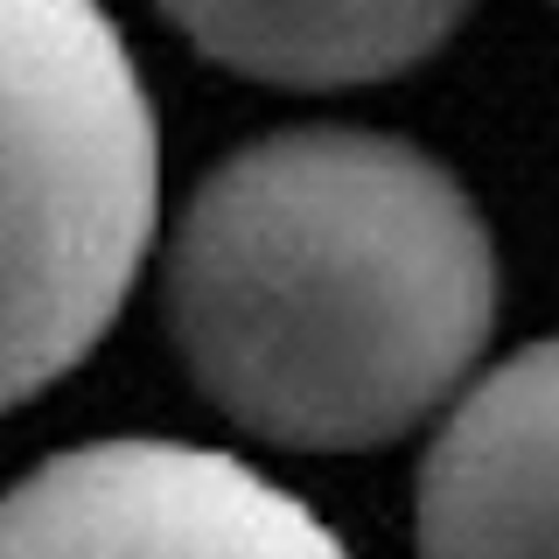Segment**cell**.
<instances>
[{"label":"cell","instance_id":"obj_1","mask_svg":"<svg viewBox=\"0 0 559 559\" xmlns=\"http://www.w3.org/2000/svg\"><path fill=\"white\" fill-rule=\"evenodd\" d=\"M497 245L448 162L371 127L245 140L168 245V329L273 448H378L462 392L497 329Z\"/></svg>","mask_w":559,"mask_h":559},{"label":"cell","instance_id":"obj_2","mask_svg":"<svg viewBox=\"0 0 559 559\" xmlns=\"http://www.w3.org/2000/svg\"><path fill=\"white\" fill-rule=\"evenodd\" d=\"M162 217V127L98 0H8V399L78 371Z\"/></svg>","mask_w":559,"mask_h":559},{"label":"cell","instance_id":"obj_3","mask_svg":"<svg viewBox=\"0 0 559 559\" xmlns=\"http://www.w3.org/2000/svg\"><path fill=\"white\" fill-rule=\"evenodd\" d=\"M0 559H357L294 489L197 441H84L14 483Z\"/></svg>","mask_w":559,"mask_h":559},{"label":"cell","instance_id":"obj_4","mask_svg":"<svg viewBox=\"0 0 559 559\" xmlns=\"http://www.w3.org/2000/svg\"><path fill=\"white\" fill-rule=\"evenodd\" d=\"M419 559H559V336L462 392L419 462Z\"/></svg>","mask_w":559,"mask_h":559},{"label":"cell","instance_id":"obj_5","mask_svg":"<svg viewBox=\"0 0 559 559\" xmlns=\"http://www.w3.org/2000/svg\"><path fill=\"white\" fill-rule=\"evenodd\" d=\"M476 0H162L210 63L287 92H349L427 63Z\"/></svg>","mask_w":559,"mask_h":559}]
</instances>
